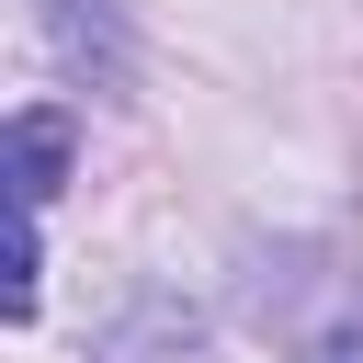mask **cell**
Returning <instances> with one entry per match:
<instances>
[{
	"label": "cell",
	"mask_w": 363,
	"mask_h": 363,
	"mask_svg": "<svg viewBox=\"0 0 363 363\" xmlns=\"http://www.w3.org/2000/svg\"><path fill=\"white\" fill-rule=\"evenodd\" d=\"M57 170H68V113H57V102L11 113V204H23V227H45V193H57Z\"/></svg>",
	"instance_id": "obj_1"
},
{
	"label": "cell",
	"mask_w": 363,
	"mask_h": 363,
	"mask_svg": "<svg viewBox=\"0 0 363 363\" xmlns=\"http://www.w3.org/2000/svg\"><path fill=\"white\" fill-rule=\"evenodd\" d=\"M295 363H363V318H340V329H318Z\"/></svg>",
	"instance_id": "obj_2"
}]
</instances>
